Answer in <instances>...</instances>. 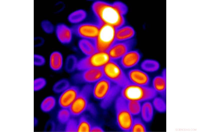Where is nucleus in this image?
<instances>
[{"instance_id":"13","label":"nucleus","mask_w":200,"mask_h":132,"mask_svg":"<svg viewBox=\"0 0 200 132\" xmlns=\"http://www.w3.org/2000/svg\"><path fill=\"white\" fill-rule=\"evenodd\" d=\"M126 74L131 83L144 86H148L150 83L149 76L142 69H132L129 70Z\"/></svg>"},{"instance_id":"32","label":"nucleus","mask_w":200,"mask_h":132,"mask_svg":"<svg viewBox=\"0 0 200 132\" xmlns=\"http://www.w3.org/2000/svg\"><path fill=\"white\" fill-rule=\"evenodd\" d=\"M78 120L75 118H71L65 124V131L76 132Z\"/></svg>"},{"instance_id":"10","label":"nucleus","mask_w":200,"mask_h":132,"mask_svg":"<svg viewBox=\"0 0 200 132\" xmlns=\"http://www.w3.org/2000/svg\"><path fill=\"white\" fill-rule=\"evenodd\" d=\"M75 74L73 77L75 82L90 84L95 83L104 77L101 68H88Z\"/></svg>"},{"instance_id":"7","label":"nucleus","mask_w":200,"mask_h":132,"mask_svg":"<svg viewBox=\"0 0 200 132\" xmlns=\"http://www.w3.org/2000/svg\"><path fill=\"white\" fill-rule=\"evenodd\" d=\"M111 60L107 52L96 51L78 61L76 68L80 71L92 68H102Z\"/></svg>"},{"instance_id":"5","label":"nucleus","mask_w":200,"mask_h":132,"mask_svg":"<svg viewBox=\"0 0 200 132\" xmlns=\"http://www.w3.org/2000/svg\"><path fill=\"white\" fill-rule=\"evenodd\" d=\"M102 68L104 77L121 88L130 83L123 68L116 61L111 60Z\"/></svg>"},{"instance_id":"15","label":"nucleus","mask_w":200,"mask_h":132,"mask_svg":"<svg viewBox=\"0 0 200 132\" xmlns=\"http://www.w3.org/2000/svg\"><path fill=\"white\" fill-rule=\"evenodd\" d=\"M166 70H163L161 74L155 76L152 81V88L157 94L162 96H165L166 89Z\"/></svg>"},{"instance_id":"29","label":"nucleus","mask_w":200,"mask_h":132,"mask_svg":"<svg viewBox=\"0 0 200 132\" xmlns=\"http://www.w3.org/2000/svg\"><path fill=\"white\" fill-rule=\"evenodd\" d=\"M127 105L129 111L133 116L137 115L140 113L142 106L140 102L127 101Z\"/></svg>"},{"instance_id":"20","label":"nucleus","mask_w":200,"mask_h":132,"mask_svg":"<svg viewBox=\"0 0 200 132\" xmlns=\"http://www.w3.org/2000/svg\"><path fill=\"white\" fill-rule=\"evenodd\" d=\"M78 46L82 52L87 56L97 51L94 40L82 39L79 41Z\"/></svg>"},{"instance_id":"6","label":"nucleus","mask_w":200,"mask_h":132,"mask_svg":"<svg viewBox=\"0 0 200 132\" xmlns=\"http://www.w3.org/2000/svg\"><path fill=\"white\" fill-rule=\"evenodd\" d=\"M116 29L108 24H101L98 35L94 40L97 51H108L116 41Z\"/></svg>"},{"instance_id":"23","label":"nucleus","mask_w":200,"mask_h":132,"mask_svg":"<svg viewBox=\"0 0 200 132\" xmlns=\"http://www.w3.org/2000/svg\"><path fill=\"white\" fill-rule=\"evenodd\" d=\"M79 117L76 132H91L93 125L88 117L84 114Z\"/></svg>"},{"instance_id":"28","label":"nucleus","mask_w":200,"mask_h":132,"mask_svg":"<svg viewBox=\"0 0 200 132\" xmlns=\"http://www.w3.org/2000/svg\"><path fill=\"white\" fill-rule=\"evenodd\" d=\"M146 130L145 125L140 118H134L130 132H144Z\"/></svg>"},{"instance_id":"36","label":"nucleus","mask_w":200,"mask_h":132,"mask_svg":"<svg viewBox=\"0 0 200 132\" xmlns=\"http://www.w3.org/2000/svg\"><path fill=\"white\" fill-rule=\"evenodd\" d=\"M114 7L122 15L124 16L127 12L128 8L126 5L122 2L116 1L112 3Z\"/></svg>"},{"instance_id":"24","label":"nucleus","mask_w":200,"mask_h":132,"mask_svg":"<svg viewBox=\"0 0 200 132\" xmlns=\"http://www.w3.org/2000/svg\"><path fill=\"white\" fill-rule=\"evenodd\" d=\"M160 67V64L158 61L151 59L144 60L140 65L142 69L146 72H155L159 69Z\"/></svg>"},{"instance_id":"4","label":"nucleus","mask_w":200,"mask_h":132,"mask_svg":"<svg viewBox=\"0 0 200 132\" xmlns=\"http://www.w3.org/2000/svg\"><path fill=\"white\" fill-rule=\"evenodd\" d=\"M116 122L118 126L124 132H130L134 118L129 111L127 101L120 95L116 99L115 104Z\"/></svg>"},{"instance_id":"30","label":"nucleus","mask_w":200,"mask_h":132,"mask_svg":"<svg viewBox=\"0 0 200 132\" xmlns=\"http://www.w3.org/2000/svg\"><path fill=\"white\" fill-rule=\"evenodd\" d=\"M47 83V80L44 77L39 76L36 77L34 80V91L37 92L44 89Z\"/></svg>"},{"instance_id":"9","label":"nucleus","mask_w":200,"mask_h":132,"mask_svg":"<svg viewBox=\"0 0 200 132\" xmlns=\"http://www.w3.org/2000/svg\"><path fill=\"white\" fill-rule=\"evenodd\" d=\"M135 44V41L133 38L126 41H116L107 51L111 60H119L132 50Z\"/></svg>"},{"instance_id":"27","label":"nucleus","mask_w":200,"mask_h":132,"mask_svg":"<svg viewBox=\"0 0 200 132\" xmlns=\"http://www.w3.org/2000/svg\"><path fill=\"white\" fill-rule=\"evenodd\" d=\"M153 99L152 104L154 108L160 113H164L166 111V103L163 98L156 96Z\"/></svg>"},{"instance_id":"26","label":"nucleus","mask_w":200,"mask_h":132,"mask_svg":"<svg viewBox=\"0 0 200 132\" xmlns=\"http://www.w3.org/2000/svg\"><path fill=\"white\" fill-rule=\"evenodd\" d=\"M86 13L82 9L76 10L72 13L68 17L69 21L72 23H77L84 20L86 17Z\"/></svg>"},{"instance_id":"1","label":"nucleus","mask_w":200,"mask_h":132,"mask_svg":"<svg viewBox=\"0 0 200 132\" xmlns=\"http://www.w3.org/2000/svg\"><path fill=\"white\" fill-rule=\"evenodd\" d=\"M92 9L97 20L101 24H106L118 28L125 24V19L113 5L103 1L94 2Z\"/></svg>"},{"instance_id":"31","label":"nucleus","mask_w":200,"mask_h":132,"mask_svg":"<svg viewBox=\"0 0 200 132\" xmlns=\"http://www.w3.org/2000/svg\"><path fill=\"white\" fill-rule=\"evenodd\" d=\"M70 86L69 82L67 80H62L56 82L54 84L52 87V90L56 93H60Z\"/></svg>"},{"instance_id":"33","label":"nucleus","mask_w":200,"mask_h":132,"mask_svg":"<svg viewBox=\"0 0 200 132\" xmlns=\"http://www.w3.org/2000/svg\"><path fill=\"white\" fill-rule=\"evenodd\" d=\"M46 60L42 55L38 54H34V65L37 67L44 66L46 64Z\"/></svg>"},{"instance_id":"35","label":"nucleus","mask_w":200,"mask_h":132,"mask_svg":"<svg viewBox=\"0 0 200 132\" xmlns=\"http://www.w3.org/2000/svg\"><path fill=\"white\" fill-rule=\"evenodd\" d=\"M40 26L42 30L46 33H51L54 30V28L52 24L48 20H42L41 22Z\"/></svg>"},{"instance_id":"34","label":"nucleus","mask_w":200,"mask_h":132,"mask_svg":"<svg viewBox=\"0 0 200 132\" xmlns=\"http://www.w3.org/2000/svg\"><path fill=\"white\" fill-rule=\"evenodd\" d=\"M67 60L66 66V68L68 71H71L76 68L78 61L74 56H70Z\"/></svg>"},{"instance_id":"3","label":"nucleus","mask_w":200,"mask_h":132,"mask_svg":"<svg viewBox=\"0 0 200 132\" xmlns=\"http://www.w3.org/2000/svg\"><path fill=\"white\" fill-rule=\"evenodd\" d=\"M92 86L86 84L80 90L78 96L69 108L72 117H79L87 111L90 110L93 113L96 110L90 102Z\"/></svg>"},{"instance_id":"22","label":"nucleus","mask_w":200,"mask_h":132,"mask_svg":"<svg viewBox=\"0 0 200 132\" xmlns=\"http://www.w3.org/2000/svg\"><path fill=\"white\" fill-rule=\"evenodd\" d=\"M56 104L55 98L52 96H48L44 98L41 102L40 109L44 113H50L55 108Z\"/></svg>"},{"instance_id":"8","label":"nucleus","mask_w":200,"mask_h":132,"mask_svg":"<svg viewBox=\"0 0 200 132\" xmlns=\"http://www.w3.org/2000/svg\"><path fill=\"white\" fill-rule=\"evenodd\" d=\"M101 24L96 22H86L76 25L72 28L73 32L82 39L95 40L100 29Z\"/></svg>"},{"instance_id":"16","label":"nucleus","mask_w":200,"mask_h":132,"mask_svg":"<svg viewBox=\"0 0 200 132\" xmlns=\"http://www.w3.org/2000/svg\"><path fill=\"white\" fill-rule=\"evenodd\" d=\"M55 31L57 38L60 42L66 44L71 42L73 32L72 29L65 24H60L56 26Z\"/></svg>"},{"instance_id":"17","label":"nucleus","mask_w":200,"mask_h":132,"mask_svg":"<svg viewBox=\"0 0 200 132\" xmlns=\"http://www.w3.org/2000/svg\"><path fill=\"white\" fill-rule=\"evenodd\" d=\"M135 34V30L132 27L124 24L116 29V41H123L131 39L133 38Z\"/></svg>"},{"instance_id":"25","label":"nucleus","mask_w":200,"mask_h":132,"mask_svg":"<svg viewBox=\"0 0 200 132\" xmlns=\"http://www.w3.org/2000/svg\"><path fill=\"white\" fill-rule=\"evenodd\" d=\"M72 117L69 109L61 108L58 112L56 118L57 121L60 123L65 124Z\"/></svg>"},{"instance_id":"12","label":"nucleus","mask_w":200,"mask_h":132,"mask_svg":"<svg viewBox=\"0 0 200 132\" xmlns=\"http://www.w3.org/2000/svg\"><path fill=\"white\" fill-rule=\"evenodd\" d=\"M113 84L108 79L104 77L92 86V94L95 99L101 101L110 91Z\"/></svg>"},{"instance_id":"37","label":"nucleus","mask_w":200,"mask_h":132,"mask_svg":"<svg viewBox=\"0 0 200 132\" xmlns=\"http://www.w3.org/2000/svg\"><path fill=\"white\" fill-rule=\"evenodd\" d=\"M104 131L103 129L101 127L93 125L91 129V132H104Z\"/></svg>"},{"instance_id":"21","label":"nucleus","mask_w":200,"mask_h":132,"mask_svg":"<svg viewBox=\"0 0 200 132\" xmlns=\"http://www.w3.org/2000/svg\"><path fill=\"white\" fill-rule=\"evenodd\" d=\"M140 113L144 121L147 123L151 121L154 114V108L152 103L148 101H144L142 105Z\"/></svg>"},{"instance_id":"14","label":"nucleus","mask_w":200,"mask_h":132,"mask_svg":"<svg viewBox=\"0 0 200 132\" xmlns=\"http://www.w3.org/2000/svg\"><path fill=\"white\" fill-rule=\"evenodd\" d=\"M141 56V54L138 51L132 50L119 60V64L124 68L128 69L132 68L138 64Z\"/></svg>"},{"instance_id":"19","label":"nucleus","mask_w":200,"mask_h":132,"mask_svg":"<svg viewBox=\"0 0 200 132\" xmlns=\"http://www.w3.org/2000/svg\"><path fill=\"white\" fill-rule=\"evenodd\" d=\"M48 63L49 67L52 70L55 71L60 70L63 64L62 54L56 51L52 52L49 56Z\"/></svg>"},{"instance_id":"18","label":"nucleus","mask_w":200,"mask_h":132,"mask_svg":"<svg viewBox=\"0 0 200 132\" xmlns=\"http://www.w3.org/2000/svg\"><path fill=\"white\" fill-rule=\"evenodd\" d=\"M121 88L120 87L114 83L110 91L104 98L100 101V105L101 107L103 109L108 108L118 96V95L120 93Z\"/></svg>"},{"instance_id":"2","label":"nucleus","mask_w":200,"mask_h":132,"mask_svg":"<svg viewBox=\"0 0 200 132\" xmlns=\"http://www.w3.org/2000/svg\"><path fill=\"white\" fill-rule=\"evenodd\" d=\"M120 95L127 101L140 102L153 99L157 95L152 87L130 83L121 88Z\"/></svg>"},{"instance_id":"11","label":"nucleus","mask_w":200,"mask_h":132,"mask_svg":"<svg viewBox=\"0 0 200 132\" xmlns=\"http://www.w3.org/2000/svg\"><path fill=\"white\" fill-rule=\"evenodd\" d=\"M80 90L77 86H70L61 93L58 103L61 108L69 109L76 98Z\"/></svg>"}]
</instances>
